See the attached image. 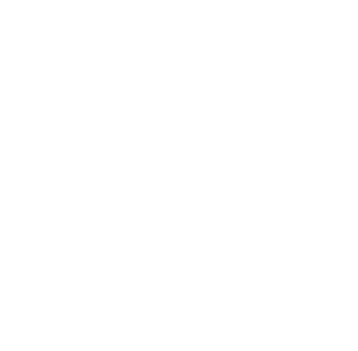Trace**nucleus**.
Masks as SVG:
<instances>
[]
</instances>
